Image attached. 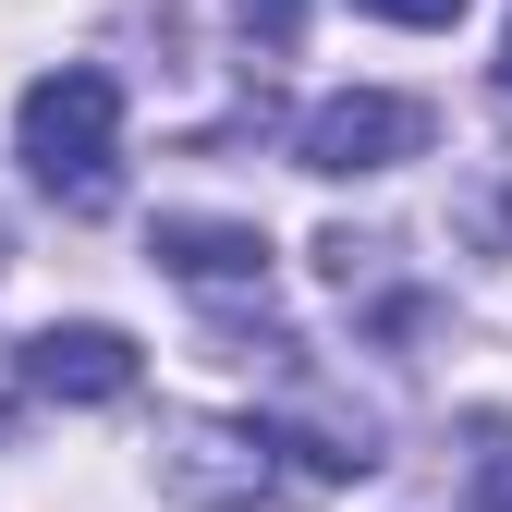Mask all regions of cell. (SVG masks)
Wrapping results in <instances>:
<instances>
[{"mask_svg": "<svg viewBox=\"0 0 512 512\" xmlns=\"http://www.w3.org/2000/svg\"><path fill=\"white\" fill-rule=\"evenodd\" d=\"M464 512H512V427H488V452L464 476Z\"/></svg>", "mask_w": 512, "mask_h": 512, "instance_id": "8992f818", "label": "cell"}, {"mask_svg": "<svg viewBox=\"0 0 512 512\" xmlns=\"http://www.w3.org/2000/svg\"><path fill=\"white\" fill-rule=\"evenodd\" d=\"M147 256L171 281H196V293H269V232L256 220H196V208H159Z\"/></svg>", "mask_w": 512, "mask_h": 512, "instance_id": "277c9868", "label": "cell"}, {"mask_svg": "<svg viewBox=\"0 0 512 512\" xmlns=\"http://www.w3.org/2000/svg\"><path fill=\"white\" fill-rule=\"evenodd\" d=\"M25 391H49V403H122L135 391V342H122L110 317H61V330L25 342Z\"/></svg>", "mask_w": 512, "mask_h": 512, "instance_id": "5b68a950", "label": "cell"}, {"mask_svg": "<svg viewBox=\"0 0 512 512\" xmlns=\"http://www.w3.org/2000/svg\"><path fill=\"white\" fill-rule=\"evenodd\" d=\"M13 403H25V378H13V366H0V427H13Z\"/></svg>", "mask_w": 512, "mask_h": 512, "instance_id": "9c48e42d", "label": "cell"}, {"mask_svg": "<svg viewBox=\"0 0 512 512\" xmlns=\"http://www.w3.org/2000/svg\"><path fill=\"white\" fill-rule=\"evenodd\" d=\"M354 13H378V25H464L476 0H354Z\"/></svg>", "mask_w": 512, "mask_h": 512, "instance_id": "ba28073f", "label": "cell"}, {"mask_svg": "<svg viewBox=\"0 0 512 512\" xmlns=\"http://www.w3.org/2000/svg\"><path fill=\"white\" fill-rule=\"evenodd\" d=\"M293 159H305V171H330V183L403 171V159H427V98H403V86H342V98H317V110H305Z\"/></svg>", "mask_w": 512, "mask_h": 512, "instance_id": "3957f363", "label": "cell"}, {"mask_svg": "<svg viewBox=\"0 0 512 512\" xmlns=\"http://www.w3.org/2000/svg\"><path fill=\"white\" fill-rule=\"evenodd\" d=\"M232 25H244L256 49H269V61H281V49L305 37V0H232Z\"/></svg>", "mask_w": 512, "mask_h": 512, "instance_id": "52a82bcc", "label": "cell"}, {"mask_svg": "<svg viewBox=\"0 0 512 512\" xmlns=\"http://www.w3.org/2000/svg\"><path fill=\"white\" fill-rule=\"evenodd\" d=\"M159 488L171 500H196V512H256L281 488V439H269V415H171L159 427Z\"/></svg>", "mask_w": 512, "mask_h": 512, "instance_id": "7a4b0ae2", "label": "cell"}, {"mask_svg": "<svg viewBox=\"0 0 512 512\" xmlns=\"http://www.w3.org/2000/svg\"><path fill=\"white\" fill-rule=\"evenodd\" d=\"M13 147H25V171L49 183L61 208H110L122 196V86L98 74V61L37 74L25 110H13Z\"/></svg>", "mask_w": 512, "mask_h": 512, "instance_id": "6da1fadb", "label": "cell"}, {"mask_svg": "<svg viewBox=\"0 0 512 512\" xmlns=\"http://www.w3.org/2000/svg\"><path fill=\"white\" fill-rule=\"evenodd\" d=\"M500 98H512V37H500Z\"/></svg>", "mask_w": 512, "mask_h": 512, "instance_id": "30bf717a", "label": "cell"}]
</instances>
